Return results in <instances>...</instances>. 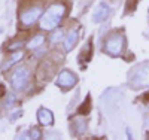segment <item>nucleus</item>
I'll return each mask as SVG.
<instances>
[{
  "mask_svg": "<svg viewBox=\"0 0 149 140\" xmlns=\"http://www.w3.org/2000/svg\"><path fill=\"white\" fill-rule=\"evenodd\" d=\"M66 14V6L64 5H52L45 14L40 17V27L43 30H54L57 29L60 22L63 21V17Z\"/></svg>",
  "mask_w": 149,
  "mask_h": 140,
  "instance_id": "nucleus-1",
  "label": "nucleus"
},
{
  "mask_svg": "<svg viewBox=\"0 0 149 140\" xmlns=\"http://www.w3.org/2000/svg\"><path fill=\"white\" fill-rule=\"evenodd\" d=\"M124 43H125V37L122 33H113L107 37L106 45H104V51L109 55L118 57L122 54L124 51Z\"/></svg>",
  "mask_w": 149,
  "mask_h": 140,
  "instance_id": "nucleus-2",
  "label": "nucleus"
},
{
  "mask_svg": "<svg viewBox=\"0 0 149 140\" xmlns=\"http://www.w3.org/2000/svg\"><path fill=\"white\" fill-rule=\"evenodd\" d=\"M29 79H30V73L26 67H18L14 75H12V78H10V84L12 86H14V90L17 91H22L24 88L27 86L29 84Z\"/></svg>",
  "mask_w": 149,
  "mask_h": 140,
  "instance_id": "nucleus-3",
  "label": "nucleus"
},
{
  "mask_svg": "<svg viewBox=\"0 0 149 140\" xmlns=\"http://www.w3.org/2000/svg\"><path fill=\"white\" fill-rule=\"evenodd\" d=\"M131 84L136 88H146L149 86V64L140 66L134 70V75L131 78Z\"/></svg>",
  "mask_w": 149,
  "mask_h": 140,
  "instance_id": "nucleus-4",
  "label": "nucleus"
},
{
  "mask_svg": "<svg viewBox=\"0 0 149 140\" xmlns=\"http://www.w3.org/2000/svg\"><path fill=\"white\" fill-rule=\"evenodd\" d=\"M40 15H42V8H39V6L30 8V9H27L26 12L21 14L19 21H21V24L24 25V27H30V25H33L37 20H39Z\"/></svg>",
  "mask_w": 149,
  "mask_h": 140,
  "instance_id": "nucleus-5",
  "label": "nucleus"
},
{
  "mask_svg": "<svg viewBox=\"0 0 149 140\" xmlns=\"http://www.w3.org/2000/svg\"><path fill=\"white\" fill-rule=\"evenodd\" d=\"M78 79L76 76H74L70 70H63L60 75H58V79H57V85L64 88V90H70V88H73L74 85H76Z\"/></svg>",
  "mask_w": 149,
  "mask_h": 140,
  "instance_id": "nucleus-6",
  "label": "nucleus"
},
{
  "mask_svg": "<svg viewBox=\"0 0 149 140\" xmlns=\"http://www.w3.org/2000/svg\"><path fill=\"white\" fill-rule=\"evenodd\" d=\"M110 17V8L106 3H102L95 8V10L93 12V21L94 22H103Z\"/></svg>",
  "mask_w": 149,
  "mask_h": 140,
  "instance_id": "nucleus-7",
  "label": "nucleus"
},
{
  "mask_svg": "<svg viewBox=\"0 0 149 140\" xmlns=\"http://www.w3.org/2000/svg\"><path fill=\"white\" fill-rule=\"evenodd\" d=\"M37 119H39L40 125H52L54 124V115H52V112L51 110H48V109H39V112H37Z\"/></svg>",
  "mask_w": 149,
  "mask_h": 140,
  "instance_id": "nucleus-8",
  "label": "nucleus"
},
{
  "mask_svg": "<svg viewBox=\"0 0 149 140\" xmlns=\"http://www.w3.org/2000/svg\"><path fill=\"white\" fill-rule=\"evenodd\" d=\"M78 30H72L67 36H66V39H64V49H66V52H70V51L73 49V46L76 45L78 42Z\"/></svg>",
  "mask_w": 149,
  "mask_h": 140,
  "instance_id": "nucleus-9",
  "label": "nucleus"
},
{
  "mask_svg": "<svg viewBox=\"0 0 149 140\" xmlns=\"http://www.w3.org/2000/svg\"><path fill=\"white\" fill-rule=\"evenodd\" d=\"M43 40H45V39H43V36L37 34V36H34L33 39L29 42V45H27V46H29V48H31V49H34V48H37V46H40V45L43 43Z\"/></svg>",
  "mask_w": 149,
  "mask_h": 140,
  "instance_id": "nucleus-10",
  "label": "nucleus"
},
{
  "mask_svg": "<svg viewBox=\"0 0 149 140\" xmlns=\"http://www.w3.org/2000/svg\"><path fill=\"white\" fill-rule=\"evenodd\" d=\"M22 58V52H17V54H14L12 55L8 61H6V64H5V69H9L12 64H14V63H17V61H19Z\"/></svg>",
  "mask_w": 149,
  "mask_h": 140,
  "instance_id": "nucleus-11",
  "label": "nucleus"
},
{
  "mask_svg": "<svg viewBox=\"0 0 149 140\" xmlns=\"http://www.w3.org/2000/svg\"><path fill=\"white\" fill-rule=\"evenodd\" d=\"M64 36V31L63 30H57L54 34H52V37H51V42H52V45L54 43H57L58 40H61V37Z\"/></svg>",
  "mask_w": 149,
  "mask_h": 140,
  "instance_id": "nucleus-12",
  "label": "nucleus"
},
{
  "mask_svg": "<svg viewBox=\"0 0 149 140\" xmlns=\"http://www.w3.org/2000/svg\"><path fill=\"white\" fill-rule=\"evenodd\" d=\"M29 139H39L40 137V131L37 130V128H33V130H30L29 131V136H27Z\"/></svg>",
  "mask_w": 149,
  "mask_h": 140,
  "instance_id": "nucleus-13",
  "label": "nucleus"
}]
</instances>
